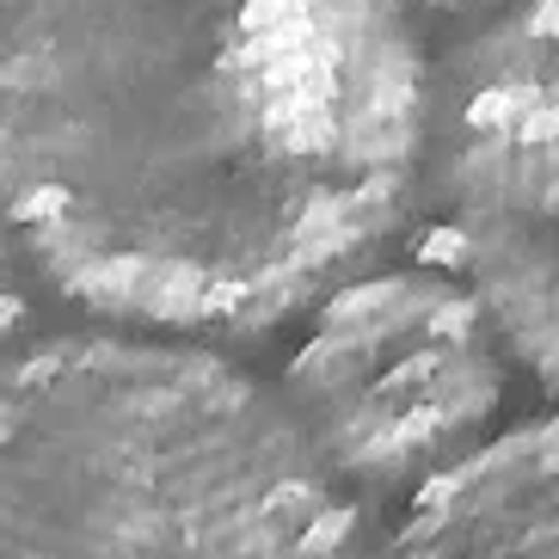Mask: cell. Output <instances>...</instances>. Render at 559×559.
Segmentation results:
<instances>
[{"label": "cell", "mask_w": 559, "mask_h": 559, "mask_svg": "<svg viewBox=\"0 0 559 559\" xmlns=\"http://www.w3.org/2000/svg\"><path fill=\"white\" fill-rule=\"evenodd\" d=\"M425 166L467 289L559 388V0H516L430 86Z\"/></svg>", "instance_id": "obj_4"}, {"label": "cell", "mask_w": 559, "mask_h": 559, "mask_svg": "<svg viewBox=\"0 0 559 559\" xmlns=\"http://www.w3.org/2000/svg\"><path fill=\"white\" fill-rule=\"evenodd\" d=\"M425 7H474V0H425Z\"/></svg>", "instance_id": "obj_7"}, {"label": "cell", "mask_w": 559, "mask_h": 559, "mask_svg": "<svg viewBox=\"0 0 559 559\" xmlns=\"http://www.w3.org/2000/svg\"><path fill=\"white\" fill-rule=\"evenodd\" d=\"M388 559H559V412L418 479Z\"/></svg>", "instance_id": "obj_5"}, {"label": "cell", "mask_w": 559, "mask_h": 559, "mask_svg": "<svg viewBox=\"0 0 559 559\" xmlns=\"http://www.w3.org/2000/svg\"><path fill=\"white\" fill-rule=\"evenodd\" d=\"M296 412L234 362L62 338L0 381V559H357Z\"/></svg>", "instance_id": "obj_2"}, {"label": "cell", "mask_w": 559, "mask_h": 559, "mask_svg": "<svg viewBox=\"0 0 559 559\" xmlns=\"http://www.w3.org/2000/svg\"><path fill=\"white\" fill-rule=\"evenodd\" d=\"M32 259H25V247L13 240V228H7V215H0V345L13 338L19 326H25V313H32Z\"/></svg>", "instance_id": "obj_6"}, {"label": "cell", "mask_w": 559, "mask_h": 559, "mask_svg": "<svg viewBox=\"0 0 559 559\" xmlns=\"http://www.w3.org/2000/svg\"><path fill=\"white\" fill-rule=\"evenodd\" d=\"M498 400L492 313L437 271L338 283L283 376V406L345 492L430 479L479 443Z\"/></svg>", "instance_id": "obj_3"}, {"label": "cell", "mask_w": 559, "mask_h": 559, "mask_svg": "<svg viewBox=\"0 0 559 559\" xmlns=\"http://www.w3.org/2000/svg\"><path fill=\"white\" fill-rule=\"evenodd\" d=\"M406 0H0V215L117 326L259 332L412 215Z\"/></svg>", "instance_id": "obj_1"}]
</instances>
